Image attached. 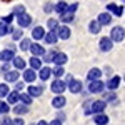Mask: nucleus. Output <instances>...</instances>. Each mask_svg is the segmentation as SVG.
Masks as SVG:
<instances>
[{
  "label": "nucleus",
  "instance_id": "obj_15",
  "mask_svg": "<svg viewBox=\"0 0 125 125\" xmlns=\"http://www.w3.org/2000/svg\"><path fill=\"white\" fill-rule=\"evenodd\" d=\"M42 92H43V87H35V85L29 87V95L30 97H39V95H42Z\"/></svg>",
  "mask_w": 125,
  "mask_h": 125
},
{
  "label": "nucleus",
  "instance_id": "obj_36",
  "mask_svg": "<svg viewBox=\"0 0 125 125\" xmlns=\"http://www.w3.org/2000/svg\"><path fill=\"white\" fill-rule=\"evenodd\" d=\"M22 13H25V9L22 7V5H19V7H15V10H13V15H22Z\"/></svg>",
  "mask_w": 125,
  "mask_h": 125
},
{
  "label": "nucleus",
  "instance_id": "obj_47",
  "mask_svg": "<svg viewBox=\"0 0 125 125\" xmlns=\"http://www.w3.org/2000/svg\"><path fill=\"white\" fill-rule=\"evenodd\" d=\"M48 125H62V124H60V120H52Z\"/></svg>",
  "mask_w": 125,
  "mask_h": 125
},
{
  "label": "nucleus",
  "instance_id": "obj_32",
  "mask_svg": "<svg viewBox=\"0 0 125 125\" xmlns=\"http://www.w3.org/2000/svg\"><path fill=\"white\" fill-rule=\"evenodd\" d=\"M48 29H50V32H57L58 22H57L55 19H50V20H48Z\"/></svg>",
  "mask_w": 125,
  "mask_h": 125
},
{
  "label": "nucleus",
  "instance_id": "obj_20",
  "mask_svg": "<svg viewBox=\"0 0 125 125\" xmlns=\"http://www.w3.org/2000/svg\"><path fill=\"white\" fill-rule=\"evenodd\" d=\"M118 85H120V77H112L110 80H108V83H107L108 90H115Z\"/></svg>",
  "mask_w": 125,
  "mask_h": 125
},
{
  "label": "nucleus",
  "instance_id": "obj_10",
  "mask_svg": "<svg viewBox=\"0 0 125 125\" xmlns=\"http://www.w3.org/2000/svg\"><path fill=\"white\" fill-rule=\"evenodd\" d=\"M110 22H112V15H110L108 12H104V13L98 15V23H100V25H108Z\"/></svg>",
  "mask_w": 125,
  "mask_h": 125
},
{
  "label": "nucleus",
  "instance_id": "obj_27",
  "mask_svg": "<svg viewBox=\"0 0 125 125\" xmlns=\"http://www.w3.org/2000/svg\"><path fill=\"white\" fill-rule=\"evenodd\" d=\"M12 62H13V67L17 68V70H22V68H25V60H23V58L15 57L13 60H12Z\"/></svg>",
  "mask_w": 125,
  "mask_h": 125
},
{
  "label": "nucleus",
  "instance_id": "obj_6",
  "mask_svg": "<svg viewBox=\"0 0 125 125\" xmlns=\"http://www.w3.org/2000/svg\"><path fill=\"white\" fill-rule=\"evenodd\" d=\"M104 82H100V80H94V82H90V87H88V90L92 92V94H100L102 90H104Z\"/></svg>",
  "mask_w": 125,
  "mask_h": 125
},
{
  "label": "nucleus",
  "instance_id": "obj_21",
  "mask_svg": "<svg viewBox=\"0 0 125 125\" xmlns=\"http://www.w3.org/2000/svg\"><path fill=\"white\" fill-rule=\"evenodd\" d=\"M100 75H102V72H100L98 68H92V70L88 72V80H90V82L98 80V78H100Z\"/></svg>",
  "mask_w": 125,
  "mask_h": 125
},
{
  "label": "nucleus",
  "instance_id": "obj_49",
  "mask_svg": "<svg viewBox=\"0 0 125 125\" xmlns=\"http://www.w3.org/2000/svg\"><path fill=\"white\" fill-rule=\"evenodd\" d=\"M37 125H48V124H47V122H43V120H40V122H39Z\"/></svg>",
  "mask_w": 125,
  "mask_h": 125
},
{
  "label": "nucleus",
  "instance_id": "obj_22",
  "mask_svg": "<svg viewBox=\"0 0 125 125\" xmlns=\"http://www.w3.org/2000/svg\"><path fill=\"white\" fill-rule=\"evenodd\" d=\"M68 10V5L65 3V2H58L57 5H55V12H58L60 15H63V13H67Z\"/></svg>",
  "mask_w": 125,
  "mask_h": 125
},
{
  "label": "nucleus",
  "instance_id": "obj_19",
  "mask_svg": "<svg viewBox=\"0 0 125 125\" xmlns=\"http://www.w3.org/2000/svg\"><path fill=\"white\" fill-rule=\"evenodd\" d=\"M50 75H52V70H50L48 67H42V68H40V73H39L40 80H48Z\"/></svg>",
  "mask_w": 125,
  "mask_h": 125
},
{
  "label": "nucleus",
  "instance_id": "obj_44",
  "mask_svg": "<svg viewBox=\"0 0 125 125\" xmlns=\"http://www.w3.org/2000/svg\"><path fill=\"white\" fill-rule=\"evenodd\" d=\"M12 19H13V15H9V17H5V19H2V22H5V23L9 25L10 22H12Z\"/></svg>",
  "mask_w": 125,
  "mask_h": 125
},
{
  "label": "nucleus",
  "instance_id": "obj_39",
  "mask_svg": "<svg viewBox=\"0 0 125 125\" xmlns=\"http://www.w3.org/2000/svg\"><path fill=\"white\" fill-rule=\"evenodd\" d=\"M77 7H78L77 3H72V5H68V10H67V12H70V13H73V12L77 10Z\"/></svg>",
  "mask_w": 125,
  "mask_h": 125
},
{
  "label": "nucleus",
  "instance_id": "obj_11",
  "mask_svg": "<svg viewBox=\"0 0 125 125\" xmlns=\"http://www.w3.org/2000/svg\"><path fill=\"white\" fill-rule=\"evenodd\" d=\"M68 90H70L72 94H78V92H82V82H78V80L70 82V83H68Z\"/></svg>",
  "mask_w": 125,
  "mask_h": 125
},
{
  "label": "nucleus",
  "instance_id": "obj_13",
  "mask_svg": "<svg viewBox=\"0 0 125 125\" xmlns=\"http://www.w3.org/2000/svg\"><path fill=\"white\" fill-rule=\"evenodd\" d=\"M57 35L60 37V39L67 40L68 37H70V29L65 27V25H63V27H58V29H57Z\"/></svg>",
  "mask_w": 125,
  "mask_h": 125
},
{
  "label": "nucleus",
  "instance_id": "obj_4",
  "mask_svg": "<svg viewBox=\"0 0 125 125\" xmlns=\"http://www.w3.org/2000/svg\"><path fill=\"white\" fill-rule=\"evenodd\" d=\"M65 88H67V83H65L63 80H58L57 78V80L52 83V92H53V94H62Z\"/></svg>",
  "mask_w": 125,
  "mask_h": 125
},
{
  "label": "nucleus",
  "instance_id": "obj_5",
  "mask_svg": "<svg viewBox=\"0 0 125 125\" xmlns=\"http://www.w3.org/2000/svg\"><path fill=\"white\" fill-rule=\"evenodd\" d=\"M114 47V40L108 39V37H104V39L100 40V50L102 52H110Z\"/></svg>",
  "mask_w": 125,
  "mask_h": 125
},
{
  "label": "nucleus",
  "instance_id": "obj_34",
  "mask_svg": "<svg viewBox=\"0 0 125 125\" xmlns=\"http://www.w3.org/2000/svg\"><path fill=\"white\" fill-rule=\"evenodd\" d=\"M62 22H65V23H67V22H72V20H73V13H70V12H67V13H63V15H62Z\"/></svg>",
  "mask_w": 125,
  "mask_h": 125
},
{
  "label": "nucleus",
  "instance_id": "obj_2",
  "mask_svg": "<svg viewBox=\"0 0 125 125\" xmlns=\"http://www.w3.org/2000/svg\"><path fill=\"white\" fill-rule=\"evenodd\" d=\"M107 107V102L105 100H95V102H92V114H102L104 110H105Z\"/></svg>",
  "mask_w": 125,
  "mask_h": 125
},
{
  "label": "nucleus",
  "instance_id": "obj_17",
  "mask_svg": "<svg viewBox=\"0 0 125 125\" xmlns=\"http://www.w3.org/2000/svg\"><path fill=\"white\" fill-rule=\"evenodd\" d=\"M19 100H20V94H19V92H10L9 97H7V102L12 104V105H17Z\"/></svg>",
  "mask_w": 125,
  "mask_h": 125
},
{
  "label": "nucleus",
  "instance_id": "obj_8",
  "mask_svg": "<svg viewBox=\"0 0 125 125\" xmlns=\"http://www.w3.org/2000/svg\"><path fill=\"white\" fill-rule=\"evenodd\" d=\"M30 52L33 53V57H40V55H45V50H43V47H42L40 43H32V47H30Z\"/></svg>",
  "mask_w": 125,
  "mask_h": 125
},
{
  "label": "nucleus",
  "instance_id": "obj_7",
  "mask_svg": "<svg viewBox=\"0 0 125 125\" xmlns=\"http://www.w3.org/2000/svg\"><path fill=\"white\" fill-rule=\"evenodd\" d=\"M17 20H19L20 27H29L30 23H32V17H30L29 13H22V15H19Z\"/></svg>",
  "mask_w": 125,
  "mask_h": 125
},
{
  "label": "nucleus",
  "instance_id": "obj_48",
  "mask_svg": "<svg viewBox=\"0 0 125 125\" xmlns=\"http://www.w3.org/2000/svg\"><path fill=\"white\" fill-rule=\"evenodd\" d=\"M15 88H17V90H20V88H23V83H17V85H15Z\"/></svg>",
  "mask_w": 125,
  "mask_h": 125
},
{
  "label": "nucleus",
  "instance_id": "obj_3",
  "mask_svg": "<svg viewBox=\"0 0 125 125\" xmlns=\"http://www.w3.org/2000/svg\"><path fill=\"white\" fill-rule=\"evenodd\" d=\"M15 58V53H13V50L12 48H7V50H2L0 52V62H12Z\"/></svg>",
  "mask_w": 125,
  "mask_h": 125
},
{
  "label": "nucleus",
  "instance_id": "obj_1",
  "mask_svg": "<svg viewBox=\"0 0 125 125\" xmlns=\"http://www.w3.org/2000/svg\"><path fill=\"white\" fill-rule=\"evenodd\" d=\"M125 37V30L122 27H114L112 29V33H110V39L114 42H122Z\"/></svg>",
  "mask_w": 125,
  "mask_h": 125
},
{
  "label": "nucleus",
  "instance_id": "obj_12",
  "mask_svg": "<svg viewBox=\"0 0 125 125\" xmlns=\"http://www.w3.org/2000/svg\"><path fill=\"white\" fill-rule=\"evenodd\" d=\"M45 35H47V33H45V30L42 29V27H35V29L32 30V37H33L35 40L45 39Z\"/></svg>",
  "mask_w": 125,
  "mask_h": 125
},
{
  "label": "nucleus",
  "instance_id": "obj_9",
  "mask_svg": "<svg viewBox=\"0 0 125 125\" xmlns=\"http://www.w3.org/2000/svg\"><path fill=\"white\" fill-rule=\"evenodd\" d=\"M67 60H68V57L65 55V53H62V52L55 53V57H53V62H55V65H57V67H62Z\"/></svg>",
  "mask_w": 125,
  "mask_h": 125
},
{
  "label": "nucleus",
  "instance_id": "obj_46",
  "mask_svg": "<svg viewBox=\"0 0 125 125\" xmlns=\"http://www.w3.org/2000/svg\"><path fill=\"white\" fill-rule=\"evenodd\" d=\"M9 65H7V63H3V65H2V72H5V73H7V72H10V70H9Z\"/></svg>",
  "mask_w": 125,
  "mask_h": 125
},
{
  "label": "nucleus",
  "instance_id": "obj_42",
  "mask_svg": "<svg viewBox=\"0 0 125 125\" xmlns=\"http://www.w3.org/2000/svg\"><path fill=\"white\" fill-rule=\"evenodd\" d=\"M115 9H117L115 3H108V5H107V10H108V12H115Z\"/></svg>",
  "mask_w": 125,
  "mask_h": 125
},
{
  "label": "nucleus",
  "instance_id": "obj_38",
  "mask_svg": "<svg viewBox=\"0 0 125 125\" xmlns=\"http://www.w3.org/2000/svg\"><path fill=\"white\" fill-rule=\"evenodd\" d=\"M12 37H13V40H20L22 39V30H13Z\"/></svg>",
  "mask_w": 125,
  "mask_h": 125
},
{
  "label": "nucleus",
  "instance_id": "obj_28",
  "mask_svg": "<svg viewBox=\"0 0 125 125\" xmlns=\"http://www.w3.org/2000/svg\"><path fill=\"white\" fill-rule=\"evenodd\" d=\"M7 33H13L12 27H9L5 22H0V35H7Z\"/></svg>",
  "mask_w": 125,
  "mask_h": 125
},
{
  "label": "nucleus",
  "instance_id": "obj_45",
  "mask_svg": "<svg viewBox=\"0 0 125 125\" xmlns=\"http://www.w3.org/2000/svg\"><path fill=\"white\" fill-rule=\"evenodd\" d=\"M53 9H55V7H53L52 3H47V5H45V12H52Z\"/></svg>",
  "mask_w": 125,
  "mask_h": 125
},
{
  "label": "nucleus",
  "instance_id": "obj_50",
  "mask_svg": "<svg viewBox=\"0 0 125 125\" xmlns=\"http://www.w3.org/2000/svg\"><path fill=\"white\" fill-rule=\"evenodd\" d=\"M122 2H125V0H122Z\"/></svg>",
  "mask_w": 125,
  "mask_h": 125
},
{
  "label": "nucleus",
  "instance_id": "obj_14",
  "mask_svg": "<svg viewBox=\"0 0 125 125\" xmlns=\"http://www.w3.org/2000/svg\"><path fill=\"white\" fill-rule=\"evenodd\" d=\"M65 104H67V100H65V97H62V95H57L52 100V105L55 107V108H62Z\"/></svg>",
  "mask_w": 125,
  "mask_h": 125
},
{
  "label": "nucleus",
  "instance_id": "obj_37",
  "mask_svg": "<svg viewBox=\"0 0 125 125\" xmlns=\"http://www.w3.org/2000/svg\"><path fill=\"white\" fill-rule=\"evenodd\" d=\"M9 112V105L5 102H0V114H7Z\"/></svg>",
  "mask_w": 125,
  "mask_h": 125
},
{
  "label": "nucleus",
  "instance_id": "obj_43",
  "mask_svg": "<svg viewBox=\"0 0 125 125\" xmlns=\"http://www.w3.org/2000/svg\"><path fill=\"white\" fill-rule=\"evenodd\" d=\"M12 125H23V120L22 118H15V120H12Z\"/></svg>",
  "mask_w": 125,
  "mask_h": 125
},
{
  "label": "nucleus",
  "instance_id": "obj_30",
  "mask_svg": "<svg viewBox=\"0 0 125 125\" xmlns=\"http://www.w3.org/2000/svg\"><path fill=\"white\" fill-rule=\"evenodd\" d=\"M9 94H10V90L7 87V83H0V98L2 97H9Z\"/></svg>",
  "mask_w": 125,
  "mask_h": 125
},
{
  "label": "nucleus",
  "instance_id": "obj_18",
  "mask_svg": "<svg viewBox=\"0 0 125 125\" xmlns=\"http://www.w3.org/2000/svg\"><path fill=\"white\" fill-rule=\"evenodd\" d=\"M95 124L97 125H107L108 124V117L105 114H97L95 115Z\"/></svg>",
  "mask_w": 125,
  "mask_h": 125
},
{
  "label": "nucleus",
  "instance_id": "obj_35",
  "mask_svg": "<svg viewBox=\"0 0 125 125\" xmlns=\"http://www.w3.org/2000/svg\"><path fill=\"white\" fill-rule=\"evenodd\" d=\"M52 73H53V75L58 78V77H62L65 72H63V68H62V67H57V68H53V70H52Z\"/></svg>",
  "mask_w": 125,
  "mask_h": 125
},
{
  "label": "nucleus",
  "instance_id": "obj_40",
  "mask_svg": "<svg viewBox=\"0 0 125 125\" xmlns=\"http://www.w3.org/2000/svg\"><path fill=\"white\" fill-rule=\"evenodd\" d=\"M114 13H115L117 17H122V13H124V9H122V7H117V9H115V12H114Z\"/></svg>",
  "mask_w": 125,
  "mask_h": 125
},
{
  "label": "nucleus",
  "instance_id": "obj_26",
  "mask_svg": "<svg viewBox=\"0 0 125 125\" xmlns=\"http://www.w3.org/2000/svg\"><path fill=\"white\" fill-rule=\"evenodd\" d=\"M57 40H58L57 32H48L47 35H45V42H47V43H55Z\"/></svg>",
  "mask_w": 125,
  "mask_h": 125
},
{
  "label": "nucleus",
  "instance_id": "obj_29",
  "mask_svg": "<svg viewBox=\"0 0 125 125\" xmlns=\"http://www.w3.org/2000/svg\"><path fill=\"white\" fill-rule=\"evenodd\" d=\"M13 112L15 114H19V115H23V114H27L29 112V105H15V108H13Z\"/></svg>",
  "mask_w": 125,
  "mask_h": 125
},
{
  "label": "nucleus",
  "instance_id": "obj_33",
  "mask_svg": "<svg viewBox=\"0 0 125 125\" xmlns=\"http://www.w3.org/2000/svg\"><path fill=\"white\" fill-rule=\"evenodd\" d=\"M30 47H32V43H30L29 39H23L22 42H20V48H22V50H29Z\"/></svg>",
  "mask_w": 125,
  "mask_h": 125
},
{
  "label": "nucleus",
  "instance_id": "obj_31",
  "mask_svg": "<svg viewBox=\"0 0 125 125\" xmlns=\"http://www.w3.org/2000/svg\"><path fill=\"white\" fill-rule=\"evenodd\" d=\"M20 102H22L23 105H30V104H32V97H30L29 94H22V95H20Z\"/></svg>",
  "mask_w": 125,
  "mask_h": 125
},
{
  "label": "nucleus",
  "instance_id": "obj_25",
  "mask_svg": "<svg viewBox=\"0 0 125 125\" xmlns=\"http://www.w3.org/2000/svg\"><path fill=\"white\" fill-rule=\"evenodd\" d=\"M30 67H32V70L42 68V60H40L39 57H32L30 58Z\"/></svg>",
  "mask_w": 125,
  "mask_h": 125
},
{
  "label": "nucleus",
  "instance_id": "obj_23",
  "mask_svg": "<svg viewBox=\"0 0 125 125\" xmlns=\"http://www.w3.org/2000/svg\"><path fill=\"white\" fill-rule=\"evenodd\" d=\"M100 23H98V20H94V22H90V25H88V30H90V33H98L100 32Z\"/></svg>",
  "mask_w": 125,
  "mask_h": 125
},
{
  "label": "nucleus",
  "instance_id": "obj_16",
  "mask_svg": "<svg viewBox=\"0 0 125 125\" xmlns=\"http://www.w3.org/2000/svg\"><path fill=\"white\" fill-rule=\"evenodd\" d=\"M19 80V72L17 70H10L5 73V82H17Z\"/></svg>",
  "mask_w": 125,
  "mask_h": 125
},
{
  "label": "nucleus",
  "instance_id": "obj_41",
  "mask_svg": "<svg viewBox=\"0 0 125 125\" xmlns=\"http://www.w3.org/2000/svg\"><path fill=\"white\" fill-rule=\"evenodd\" d=\"M0 125H12V120H10L9 117H5V118L0 122Z\"/></svg>",
  "mask_w": 125,
  "mask_h": 125
},
{
  "label": "nucleus",
  "instance_id": "obj_24",
  "mask_svg": "<svg viewBox=\"0 0 125 125\" xmlns=\"http://www.w3.org/2000/svg\"><path fill=\"white\" fill-rule=\"evenodd\" d=\"M35 77H37V75H35V72H33L32 68H29V70L23 72V78H25V82H33Z\"/></svg>",
  "mask_w": 125,
  "mask_h": 125
}]
</instances>
